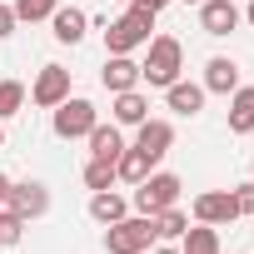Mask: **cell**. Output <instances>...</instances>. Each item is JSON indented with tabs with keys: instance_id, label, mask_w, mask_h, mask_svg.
I'll use <instances>...</instances> for the list:
<instances>
[{
	"instance_id": "obj_18",
	"label": "cell",
	"mask_w": 254,
	"mask_h": 254,
	"mask_svg": "<svg viewBox=\"0 0 254 254\" xmlns=\"http://www.w3.org/2000/svg\"><path fill=\"white\" fill-rule=\"evenodd\" d=\"M115 175H120L125 185H140V180L150 175V160H145L140 150H120V160H115Z\"/></svg>"
},
{
	"instance_id": "obj_32",
	"label": "cell",
	"mask_w": 254,
	"mask_h": 254,
	"mask_svg": "<svg viewBox=\"0 0 254 254\" xmlns=\"http://www.w3.org/2000/svg\"><path fill=\"white\" fill-rule=\"evenodd\" d=\"M190 5H199V0H190Z\"/></svg>"
},
{
	"instance_id": "obj_9",
	"label": "cell",
	"mask_w": 254,
	"mask_h": 254,
	"mask_svg": "<svg viewBox=\"0 0 254 254\" xmlns=\"http://www.w3.org/2000/svg\"><path fill=\"white\" fill-rule=\"evenodd\" d=\"M20 219H40L45 209H50V194H45V185H35V180H25V185H10V199H5Z\"/></svg>"
},
{
	"instance_id": "obj_7",
	"label": "cell",
	"mask_w": 254,
	"mask_h": 254,
	"mask_svg": "<svg viewBox=\"0 0 254 254\" xmlns=\"http://www.w3.org/2000/svg\"><path fill=\"white\" fill-rule=\"evenodd\" d=\"M170 145H175V125L170 120H140V140H135V150L155 165L160 155H170Z\"/></svg>"
},
{
	"instance_id": "obj_1",
	"label": "cell",
	"mask_w": 254,
	"mask_h": 254,
	"mask_svg": "<svg viewBox=\"0 0 254 254\" xmlns=\"http://www.w3.org/2000/svg\"><path fill=\"white\" fill-rule=\"evenodd\" d=\"M180 60H185L180 40H175V35H155V40H150V60L140 65V80H150V85L170 90V85L180 80Z\"/></svg>"
},
{
	"instance_id": "obj_15",
	"label": "cell",
	"mask_w": 254,
	"mask_h": 254,
	"mask_svg": "<svg viewBox=\"0 0 254 254\" xmlns=\"http://www.w3.org/2000/svg\"><path fill=\"white\" fill-rule=\"evenodd\" d=\"M120 150H125V140H120L115 125H95L90 130V155L95 160H120Z\"/></svg>"
},
{
	"instance_id": "obj_22",
	"label": "cell",
	"mask_w": 254,
	"mask_h": 254,
	"mask_svg": "<svg viewBox=\"0 0 254 254\" xmlns=\"http://www.w3.org/2000/svg\"><path fill=\"white\" fill-rule=\"evenodd\" d=\"M115 180H120V175H115V160H90V165H85V185H90V190H110Z\"/></svg>"
},
{
	"instance_id": "obj_26",
	"label": "cell",
	"mask_w": 254,
	"mask_h": 254,
	"mask_svg": "<svg viewBox=\"0 0 254 254\" xmlns=\"http://www.w3.org/2000/svg\"><path fill=\"white\" fill-rule=\"evenodd\" d=\"M234 204H239V214H254V185H239L234 190Z\"/></svg>"
},
{
	"instance_id": "obj_28",
	"label": "cell",
	"mask_w": 254,
	"mask_h": 254,
	"mask_svg": "<svg viewBox=\"0 0 254 254\" xmlns=\"http://www.w3.org/2000/svg\"><path fill=\"white\" fill-rule=\"evenodd\" d=\"M130 5H140V10H150V15H160V10L170 5V0H130Z\"/></svg>"
},
{
	"instance_id": "obj_3",
	"label": "cell",
	"mask_w": 254,
	"mask_h": 254,
	"mask_svg": "<svg viewBox=\"0 0 254 254\" xmlns=\"http://www.w3.org/2000/svg\"><path fill=\"white\" fill-rule=\"evenodd\" d=\"M150 239H160V234H155V214L115 219V224H110V234H105V249H110V254H145V249H150Z\"/></svg>"
},
{
	"instance_id": "obj_27",
	"label": "cell",
	"mask_w": 254,
	"mask_h": 254,
	"mask_svg": "<svg viewBox=\"0 0 254 254\" xmlns=\"http://www.w3.org/2000/svg\"><path fill=\"white\" fill-rule=\"evenodd\" d=\"M10 30H15V10H10V5H0V35H10Z\"/></svg>"
},
{
	"instance_id": "obj_13",
	"label": "cell",
	"mask_w": 254,
	"mask_h": 254,
	"mask_svg": "<svg viewBox=\"0 0 254 254\" xmlns=\"http://www.w3.org/2000/svg\"><path fill=\"white\" fill-rule=\"evenodd\" d=\"M204 90H214V95L239 90V65H234V60H224V55H214V60L204 65Z\"/></svg>"
},
{
	"instance_id": "obj_4",
	"label": "cell",
	"mask_w": 254,
	"mask_h": 254,
	"mask_svg": "<svg viewBox=\"0 0 254 254\" xmlns=\"http://www.w3.org/2000/svg\"><path fill=\"white\" fill-rule=\"evenodd\" d=\"M180 199V175H145L135 190V209L140 214H160Z\"/></svg>"
},
{
	"instance_id": "obj_6",
	"label": "cell",
	"mask_w": 254,
	"mask_h": 254,
	"mask_svg": "<svg viewBox=\"0 0 254 254\" xmlns=\"http://www.w3.org/2000/svg\"><path fill=\"white\" fill-rule=\"evenodd\" d=\"M35 105H45V110H55L60 100H70V70L65 65H45L40 75H35Z\"/></svg>"
},
{
	"instance_id": "obj_16",
	"label": "cell",
	"mask_w": 254,
	"mask_h": 254,
	"mask_svg": "<svg viewBox=\"0 0 254 254\" xmlns=\"http://www.w3.org/2000/svg\"><path fill=\"white\" fill-rule=\"evenodd\" d=\"M165 95H170V110H175V115H194V110L204 105V85H185V80H175Z\"/></svg>"
},
{
	"instance_id": "obj_17",
	"label": "cell",
	"mask_w": 254,
	"mask_h": 254,
	"mask_svg": "<svg viewBox=\"0 0 254 254\" xmlns=\"http://www.w3.org/2000/svg\"><path fill=\"white\" fill-rule=\"evenodd\" d=\"M229 130H234V135H249V130H254V90H234V105H229Z\"/></svg>"
},
{
	"instance_id": "obj_12",
	"label": "cell",
	"mask_w": 254,
	"mask_h": 254,
	"mask_svg": "<svg viewBox=\"0 0 254 254\" xmlns=\"http://www.w3.org/2000/svg\"><path fill=\"white\" fill-rule=\"evenodd\" d=\"M50 25H55V40H60V45H80V40H85V25H90V15L65 5V10H55V15H50Z\"/></svg>"
},
{
	"instance_id": "obj_20",
	"label": "cell",
	"mask_w": 254,
	"mask_h": 254,
	"mask_svg": "<svg viewBox=\"0 0 254 254\" xmlns=\"http://www.w3.org/2000/svg\"><path fill=\"white\" fill-rule=\"evenodd\" d=\"M180 254H219V234H214V224L185 229V249H180Z\"/></svg>"
},
{
	"instance_id": "obj_33",
	"label": "cell",
	"mask_w": 254,
	"mask_h": 254,
	"mask_svg": "<svg viewBox=\"0 0 254 254\" xmlns=\"http://www.w3.org/2000/svg\"><path fill=\"white\" fill-rule=\"evenodd\" d=\"M0 145H5V135H0Z\"/></svg>"
},
{
	"instance_id": "obj_2",
	"label": "cell",
	"mask_w": 254,
	"mask_h": 254,
	"mask_svg": "<svg viewBox=\"0 0 254 254\" xmlns=\"http://www.w3.org/2000/svg\"><path fill=\"white\" fill-rule=\"evenodd\" d=\"M150 10H140V5H130L110 30H105V45H110V55H130L135 45H150Z\"/></svg>"
},
{
	"instance_id": "obj_11",
	"label": "cell",
	"mask_w": 254,
	"mask_h": 254,
	"mask_svg": "<svg viewBox=\"0 0 254 254\" xmlns=\"http://www.w3.org/2000/svg\"><path fill=\"white\" fill-rule=\"evenodd\" d=\"M100 80H105V90H110V95H120V90H135V85H140V65H135L130 55H110Z\"/></svg>"
},
{
	"instance_id": "obj_14",
	"label": "cell",
	"mask_w": 254,
	"mask_h": 254,
	"mask_svg": "<svg viewBox=\"0 0 254 254\" xmlns=\"http://www.w3.org/2000/svg\"><path fill=\"white\" fill-rule=\"evenodd\" d=\"M115 120H120V125H140V120H150V100H145L140 90H120V95H115Z\"/></svg>"
},
{
	"instance_id": "obj_30",
	"label": "cell",
	"mask_w": 254,
	"mask_h": 254,
	"mask_svg": "<svg viewBox=\"0 0 254 254\" xmlns=\"http://www.w3.org/2000/svg\"><path fill=\"white\" fill-rule=\"evenodd\" d=\"M244 20H249V25H254V0H249V10H244Z\"/></svg>"
},
{
	"instance_id": "obj_5",
	"label": "cell",
	"mask_w": 254,
	"mask_h": 254,
	"mask_svg": "<svg viewBox=\"0 0 254 254\" xmlns=\"http://www.w3.org/2000/svg\"><path fill=\"white\" fill-rule=\"evenodd\" d=\"M95 130V105L90 100H60L55 105V135L60 140H80Z\"/></svg>"
},
{
	"instance_id": "obj_21",
	"label": "cell",
	"mask_w": 254,
	"mask_h": 254,
	"mask_svg": "<svg viewBox=\"0 0 254 254\" xmlns=\"http://www.w3.org/2000/svg\"><path fill=\"white\" fill-rule=\"evenodd\" d=\"M15 20H50L55 10H60V0H15Z\"/></svg>"
},
{
	"instance_id": "obj_19",
	"label": "cell",
	"mask_w": 254,
	"mask_h": 254,
	"mask_svg": "<svg viewBox=\"0 0 254 254\" xmlns=\"http://www.w3.org/2000/svg\"><path fill=\"white\" fill-rule=\"evenodd\" d=\"M90 214H95L100 224H115V219H125V199H120V194H110V190H95Z\"/></svg>"
},
{
	"instance_id": "obj_24",
	"label": "cell",
	"mask_w": 254,
	"mask_h": 254,
	"mask_svg": "<svg viewBox=\"0 0 254 254\" xmlns=\"http://www.w3.org/2000/svg\"><path fill=\"white\" fill-rule=\"evenodd\" d=\"M20 105H25V85H20V80H0V120L15 115Z\"/></svg>"
},
{
	"instance_id": "obj_10",
	"label": "cell",
	"mask_w": 254,
	"mask_h": 254,
	"mask_svg": "<svg viewBox=\"0 0 254 254\" xmlns=\"http://www.w3.org/2000/svg\"><path fill=\"white\" fill-rule=\"evenodd\" d=\"M234 25H239L234 0H199V30L204 35H229Z\"/></svg>"
},
{
	"instance_id": "obj_25",
	"label": "cell",
	"mask_w": 254,
	"mask_h": 254,
	"mask_svg": "<svg viewBox=\"0 0 254 254\" xmlns=\"http://www.w3.org/2000/svg\"><path fill=\"white\" fill-rule=\"evenodd\" d=\"M20 234H25V219L15 209H5L0 214V244H20Z\"/></svg>"
},
{
	"instance_id": "obj_31",
	"label": "cell",
	"mask_w": 254,
	"mask_h": 254,
	"mask_svg": "<svg viewBox=\"0 0 254 254\" xmlns=\"http://www.w3.org/2000/svg\"><path fill=\"white\" fill-rule=\"evenodd\" d=\"M155 254H180V249H155Z\"/></svg>"
},
{
	"instance_id": "obj_23",
	"label": "cell",
	"mask_w": 254,
	"mask_h": 254,
	"mask_svg": "<svg viewBox=\"0 0 254 254\" xmlns=\"http://www.w3.org/2000/svg\"><path fill=\"white\" fill-rule=\"evenodd\" d=\"M185 229H190V219H185V214H180L175 204L155 214V234H165V239H175V234H185Z\"/></svg>"
},
{
	"instance_id": "obj_29",
	"label": "cell",
	"mask_w": 254,
	"mask_h": 254,
	"mask_svg": "<svg viewBox=\"0 0 254 254\" xmlns=\"http://www.w3.org/2000/svg\"><path fill=\"white\" fill-rule=\"evenodd\" d=\"M5 199H10V180H5V175H0V204H5Z\"/></svg>"
},
{
	"instance_id": "obj_8",
	"label": "cell",
	"mask_w": 254,
	"mask_h": 254,
	"mask_svg": "<svg viewBox=\"0 0 254 254\" xmlns=\"http://www.w3.org/2000/svg\"><path fill=\"white\" fill-rule=\"evenodd\" d=\"M194 219L199 224H229V219H239V204H234L229 190H209V194L194 199Z\"/></svg>"
}]
</instances>
